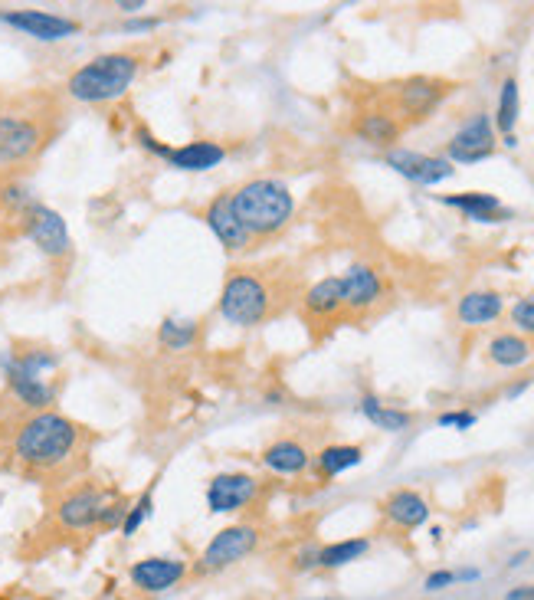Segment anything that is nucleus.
<instances>
[{
    "instance_id": "obj_28",
    "label": "nucleus",
    "mask_w": 534,
    "mask_h": 600,
    "mask_svg": "<svg viewBox=\"0 0 534 600\" xmlns=\"http://www.w3.org/2000/svg\"><path fill=\"white\" fill-rule=\"evenodd\" d=\"M367 548H371V541L367 538H344V541H335V545H325L322 551H318V568H325V571L344 568V564L364 558Z\"/></svg>"
},
{
    "instance_id": "obj_15",
    "label": "nucleus",
    "mask_w": 534,
    "mask_h": 600,
    "mask_svg": "<svg viewBox=\"0 0 534 600\" xmlns=\"http://www.w3.org/2000/svg\"><path fill=\"white\" fill-rule=\"evenodd\" d=\"M387 164L394 168L397 174H403L407 181L413 184H423V187H433L439 181L453 178V164L446 158H433V155H420V151H407V148H394L387 155Z\"/></svg>"
},
{
    "instance_id": "obj_35",
    "label": "nucleus",
    "mask_w": 534,
    "mask_h": 600,
    "mask_svg": "<svg viewBox=\"0 0 534 600\" xmlns=\"http://www.w3.org/2000/svg\"><path fill=\"white\" fill-rule=\"evenodd\" d=\"M449 584H456V571H433L423 587L426 591H446Z\"/></svg>"
},
{
    "instance_id": "obj_4",
    "label": "nucleus",
    "mask_w": 534,
    "mask_h": 600,
    "mask_svg": "<svg viewBox=\"0 0 534 600\" xmlns=\"http://www.w3.org/2000/svg\"><path fill=\"white\" fill-rule=\"evenodd\" d=\"M276 312V292H272L269 279L259 269H236L230 279L223 282L220 292V315L236 328H253L263 325L269 315Z\"/></svg>"
},
{
    "instance_id": "obj_26",
    "label": "nucleus",
    "mask_w": 534,
    "mask_h": 600,
    "mask_svg": "<svg viewBox=\"0 0 534 600\" xmlns=\"http://www.w3.org/2000/svg\"><path fill=\"white\" fill-rule=\"evenodd\" d=\"M361 414L374 423V427H381V430H387V433H403L413 423V417L407 414V410H397V407H387V404H381L374 394H367V397H361Z\"/></svg>"
},
{
    "instance_id": "obj_32",
    "label": "nucleus",
    "mask_w": 534,
    "mask_h": 600,
    "mask_svg": "<svg viewBox=\"0 0 534 600\" xmlns=\"http://www.w3.org/2000/svg\"><path fill=\"white\" fill-rule=\"evenodd\" d=\"M512 325L518 328L521 335H534V296H525V299L515 302Z\"/></svg>"
},
{
    "instance_id": "obj_13",
    "label": "nucleus",
    "mask_w": 534,
    "mask_h": 600,
    "mask_svg": "<svg viewBox=\"0 0 534 600\" xmlns=\"http://www.w3.org/2000/svg\"><path fill=\"white\" fill-rule=\"evenodd\" d=\"M259 496V479L249 473H220L207 486V509L213 515H230L246 509Z\"/></svg>"
},
{
    "instance_id": "obj_18",
    "label": "nucleus",
    "mask_w": 534,
    "mask_h": 600,
    "mask_svg": "<svg viewBox=\"0 0 534 600\" xmlns=\"http://www.w3.org/2000/svg\"><path fill=\"white\" fill-rule=\"evenodd\" d=\"M381 509L387 515V522L403 528V532H413V528H420L426 519H430V505H426V499L420 496V492H413V489L390 492Z\"/></svg>"
},
{
    "instance_id": "obj_1",
    "label": "nucleus",
    "mask_w": 534,
    "mask_h": 600,
    "mask_svg": "<svg viewBox=\"0 0 534 600\" xmlns=\"http://www.w3.org/2000/svg\"><path fill=\"white\" fill-rule=\"evenodd\" d=\"M82 443V427L56 410H37L27 420H20L14 433V456L20 466L53 473L76 456Z\"/></svg>"
},
{
    "instance_id": "obj_11",
    "label": "nucleus",
    "mask_w": 534,
    "mask_h": 600,
    "mask_svg": "<svg viewBox=\"0 0 534 600\" xmlns=\"http://www.w3.org/2000/svg\"><path fill=\"white\" fill-rule=\"evenodd\" d=\"M495 155V125L485 112L472 115V119L449 138L446 145V161L449 164H479Z\"/></svg>"
},
{
    "instance_id": "obj_14",
    "label": "nucleus",
    "mask_w": 534,
    "mask_h": 600,
    "mask_svg": "<svg viewBox=\"0 0 534 600\" xmlns=\"http://www.w3.org/2000/svg\"><path fill=\"white\" fill-rule=\"evenodd\" d=\"M187 578V561L181 558H141L128 568V581L141 594H164Z\"/></svg>"
},
{
    "instance_id": "obj_36",
    "label": "nucleus",
    "mask_w": 534,
    "mask_h": 600,
    "mask_svg": "<svg viewBox=\"0 0 534 600\" xmlns=\"http://www.w3.org/2000/svg\"><path fill=\"white\" fill-rule=\"evenodd\" d=\"M138 141H141V148H148V151H154V155H158V158H168V145H161V141L158 138H151L148 132H145V128H141V132H138Z\"/></svg>"
},
{
    "instance_id": "obj_30",
    "label": "nucleus",
    "mask_w": 534,
    "mask_h": 600,
    "mask_svg": "<svg viewBox=\"0 0 534 600\" xmlns=\"http://www.w3.org/2000/svg\"><path fill=\"white\" fill-rule=\"evenodd\" d=\"M158 341L161 348L168 351H184L197 341V322H177V319H164L158 328Z\"/></svg>"
},
{
    "instance_id": "obj_6",
    "label": "nucleus",
    "mask_w": 534,
    "mask_h": 600,
    "mask_svg": "<svg viewBox=\"0 0 534 600\" xmlns=\"http://www.w3.org/2000/svg\"><path fill=\"white\" fill-rule=\"evenodd\" d=\"M46 125L30 112H0V168L27 164L46 145Z\"/></svg>"
},
{
    "instance_id": "obj_21",
    "label": "nucleus",
    "mask_w": 534,
    "mask_h": 600,
    "mask_svg": "<svg viewBox=\"0 0 534 600\" xmlns=\"http://www.w3.org/2000/svg\"><path fill=\"white\" fill-rule=\"evenodd\" d=\"M223 158H227V148L217 145V141H187L181 148H171L164 161L177 171H210Z\"/></svg>"
},
{
    "instance_id": "obj_25",
    "label": "nucleus",
    "mask_w": 534,
    "mask_h": 600,
    "mask_svg": "<svg viewBox=\"0 0 534 600\" xmlns=\"http://www.w3.org/2000/svg\"><path fill=\"white\" fill-rule=\"evenodd\" d=\"M528 358H531V341L515 332L495 335L489 341V361L498 364V368H518V364H525Z\"/></svg>"
},
{
    "instance_id": "obj_12",
    "label": "nucleus",
    "mask_w": 534,
    "mask_h": 600,
    "mask_svg": "<svg viewBox=\"0 0 534 600\" xmlns=\"http://www.w3.org/2000/svg\"><path fill=\"white\" fill-rule=\"evenodd\" d=\"M0 23L20 30L23 37H33L40 43H59L79 33V23L69 17L50 14V10H0Z\"/></svg>"
},
{
    "instance_id": "obj_2",
    "label": "nucleus",
    "mask_w": 534,
    "mask_h": 600,
    "mask_svg": "<svg viewBox=\"0 0 534 600\" xmlns=\"http://www.w3.org/2000/svg\"><path fill=\"white\" fill-rule=\"evenodd\" d=\"M141 73V56L132 50H115V53H102L96 60L82 63L73 76L66 79V92L69 99H76L82 105H105L122 99L132 82Z\"/></svg>"
},
{
    "instance_id": "obj_8",
    "label": "nucleus",
    "mask_w": 534,
    "mask_h": 600,
    "mask_svg": "<svg viewBox=\"0 0 534 600\" xmlns=\"http://www.w3.org/2000/svg\"><path fill=\"white\" fill-rule=\"evenodd\" d=\"M20 220H23V233H27L33 246H37L43 256H50V260H63V256H69V250H73L66 220H63V214H56L53 207L33 200Z\"/></svg>"
},
{
    "instance_id": "obj_27",
    "label": "nucleus",
    "mask_w": 534,
    "mask_h": 600,
    "mask_svg": "<svg viewBox=\"0 0 534 600\" xmlns=\"http://www.w3.org/2000/svg\"><path fill=\"white\" fill-rule=\"evenodd\" d=\"M364 460V450L361 446H351V443H335V446H325L322 453L315 456L318 469H322V476H341L344 469H354L361 466Z\"/></svg>"
},
{
    "instance_id": "obj_3",
    "label": "nucleus",
    "mask_w": 534,
    "mask_h": 600,
    "mask_svg": "<svg viewBox=\"0 0 534 600\" xmlns=\"http://www.w3.org/2000/svg\"><path fill=\"white\" fill-rule=\"evenodd\" d=\"M230 207L249 237H272V233L286 230V223L292 220L295 197L289 194L286 184L272 178H256L236 187L230 194Z\"/></svg>"
},
{
    "instance_id": "obj_24",
    "label": "nucleus",
    "mask_w": 534,
    "mask_h": 600,
    "mask_svg": "<svg viewBox=\"0 0 534 600\" xmlns=\"http://www.w3.org/2000/svg\"><path fill=\"white\" fill-rule=\"evenodd\" d=\"M354 132H358L364 141H371V145L387 148L400 138L403 125L397 115H390V112H364V115H358V122H354Z\"/></svg>"
},
{
    "instance_id": "obj_34",
    "label": "nucleus",
    "mask_w": 534,
    "mask_h": 600,
    "mask_svg": "<svg viewBox=\"0 0 534 600\" xmlns=\"http://www.w3.org/2000/svg\"><path fill=\"white\" fill-rule=\"evenodd\" d=\"M318 551H322V548H315V545L299 548L292 555V568L295 571H312V568H318Z\"/></svg>"
},
{
    "instance_id": "obj_39",
    "label": "nucleus",
    "mask_w": 534,
    "mask_h": 600,
    "mask_svg": "<svg viewBox=\"0 0 534 600\" xmlns=\"http://www.w3.org/2000/svg\"><path fill=\"white\" fill-rule=\"evenodd\" d=\"M118 10H125V14H138V10H145V0H122Z\"/></svg>"
},
{
    "instance_id": "obj_40",
    "label": "nucleus",
    "mask_w": 534,
    "mask_h": 600,
    "mask_svg": "<svg viewBox=\"0 0 534 600\" xmlns=\"http://www.w3.org/2000/svg\"><path fill=\"white\" fill-rule=\"evenodd\" d=\"M479 571L476 568H466V571H456V581H476Z\"/></svg>"
},
{
    "instance_id": "obj_38",
    "label": "nucleus",
    "mask_w": 534,
    "mask_h": 600,
    "mask_svg": "<svg viewBox=\"0 0 534 600\" xmlns=\"http://www.w3.org/2000/svg\"><path fill=\"white\" fill-rule=\"evenodd\" d=\"M154 27H158V20H132V23H125L128 33H148Z\"/></svg>"
},
{
    "instance_id": "obj_29",
    "label": "nucleus",
    "mask_w": 534,
    "mask_h": 600,
    "mask_svg": "<svg viewBox=\"0 0 534 600\" xmlns=\"http://www.w3.org/2000/svg\"><path fill=\"white\" fill-rule=\"evenodd\" d=\"M518 79L508 76L502 82V92H498V109H495V128L502 132L505 138L515 135V122H518Z\"/></svg>"
},
{
    "instance_id": "obj_33",
    "label": "nucleus",
    "mask_w": 534,
    "mask_h": 600,
    "mask_svg": "<svg viewBox=\"0 0 534 600\" xmlns=\"http://www.w3.org/2000/svg\"><path fill=\"white\" fill-rule=\"evenodd\" d=\"M476 423V414L472 410H449V414L439 417V427H456V430H469Z\"/></svg>"
},
{
    "instance_id": "obj_9",
    "label": "nucleus",
    "mask_w": 534,
    "mask_h": 600,
    "mask_svg": "<svg viewBox=\"0 0 534 600\" xmlns=\"http://www.w3.org/2000/svg\"><path fill=\"white\" fill-rule=\"evenodd\" d=\"M449 96V82L433 76H410L394 89L397 112L407 122H423L439 109V102Z\"/></svg>"
},
{
    "instance_id": "obj_16",
    "label": "nucleus",
    "mask_w": 534,
    "mask_h": 600,
    "mask_svg": "<svg viewBox=\"0 0 534 600\" xmlns=\"http://www.w3.org/2000/svg\"><path fill=\"white\" fill-rule=\"evenodd\" d=\"M204 220H207V227L213 230V237L220 240V246L227 253H243V250H249V243H253V237H249L246 227L233 214L230 194H217V197H213L210 204H207V210H204Z\"/></svg>"
},
{
    "instance_id": "obj_31",
    "label": "nucleus",
    "mask_w": 534,
    "mask_h": 600,
    "mask_svg": "<svg viewBox=\"0 0 534 600\" xmlns=\"http://www.w3.org/2000/svg\"><path fill=\"white\" fill-rule=\"evenodd\" d=\"M151 509H154V482H151V486H148L145 492H141L138 502L128 505V515H125V522H122V535H125V538L138 535V528L151 519Z\"/></svg>"
},
{
    "instance_id": "obj_19",
    "label": "nucleus",
    "mask_w": 534,
    "mask_h": 600,
    "mask_svg": "<svg viewBox=\"0 0 534 600\" xmlns=\"http://www.w3.org/2000/svg\"><path fill=\"white\" fill-rule=\"evenodd\" d=\"M259 463L276 476H299L308 469V463H312V453H308L299 440H276L263 450Z\"/></svg>"
},
{
    "instance_id": "obj_37",
    "label": "nucleus",
    "mask_w": 534,
    "mask_h": 600,
    "mask_svg": "<svg viewBox=\"0 0 534 600\" xmlns=\"http://www.w3.org/2000/svg\"><path fill=\"white\" fill-rule=\"evenodd\" d=\"M505 600H534V584H518L505 594Z\"/></svg>"
},
{
    "instance_id": "obj_20",
    "label": "nucleus",
    "mask_w": 534,
    "mask_h": 600,
    "mask_svg": "<svg viewBox=\"0 0 534 600\" xmlns=\"http://www.w3.org/2000/svg\"><path fill=\"white\" fill-rule=\"evenodd\" d=\"M302 309L308 319H335V315L344 309V296H341V276H328V279H318L315 286L305 289L302 296Z\"/></svg>"
},
{
    "instance_id": "obj_17",
    "label": "nucleus",
    "mask_w": 534,
    "mask_h": 600,
    "mask_svg": "<svg viewBox=\"0 0 534 600\" xmlns=\"http://www.w3.org/2000/svg\"><path fill=\"white\" fill-rule=\"evenodd\" d=\"M341 296H344V309L348 312H367L374 309L384 296V282L381 273L371 266H351L348 273L341 276Z\"/></svg>"
},
{
    "instance_id": "obj_41",
    "label": "nucleus",
    "mask_w": 534,
    "mask_h": 600,
    "mask_svg": "<svg viewBox=\"0 0 534 600\" xmlns=\"http://www.w3.org/2000/svg\"><path fill=\"white\" fill-rule=\"evenodd\" d=\"M525 561H528V551H518V555L508 561V564H512V568H518V564H525Z\"/></svg>"
},
{
    "instance_id": "obj_22",
    "label": "nucleus",
    "mask_w": 534,
    "mask_h": 600,
    "mask_svg": "<svg viewBox=\"0 0 534 600\" xmlns=\"http://www.w3.org/2000/svg\"><path fill=\"white\" fill-rule=\"evenodd\" d=\"M505 312V299L498 296L492 289H476V292H466L456 305V315L462 325H489L495 322L498 315Z\"/></svg>"
},
{
    "instance_id": "obj_10",
    "label": "nucleus",
    "mask_w": 534,
    "mask_h": 600,
    "mask_svg": "<svg viewBox=\"0 0 534 600\" xmlns=\"http://www.w3.org/2000/svg\"><path fill=\"white\" fill-rule=\"evenodd\" d=\"M109 499L112 492L99 486H79L56 502V519L66 532H92V528H99V515Z\"/></svg>"
},
{
    "instance_id": "obj_7",
    "label": "nucleus",
    "mask_w": 534,
    "mask_h": 600,
    "mask_svg": "<svg viewBox=\"0 0 534 600\" xmlns=\"http://www.w3.org/2000/svg\"><path fill=\"white\" fill-rule=\"evenodd\" d=\"M259 541H263V532H259V525H253V522H236V525L220 528V532L207 541L204 555H200V571L230 568V564L253 555L259 548Z\"/></svg>"
},
{
    "instance_id": "obj_5",
    "label": "nucleus",
    "mask_w": 534,
    "mask_h": 600,
    "mask_svg": "<svg viewBox=\"0 0 534 600\" xmlns=\"http://www.w3.org/2000/svg\"><path fill=\"white\" fill-rule=\"evenodd\" d=\"M56 364L59 358L53 351H27V355L4 358L7 387L33 414H37V410H50V404L56 400V387L46 381V371H53Z\"/></svg>"
},
{
    "instance_id": "obj_23",
    "label": "nucleus",
    "mask_w": 534,
    "mask_h": 600,
    "mask_svg": "<svg viewBox=\"0 0 534 600\" xmlns=\"http://www.w3.org/2000/svg\"><path fill=\"white\" fill-rule=\"evenodd\" d=\"M443 204L462 210L469 220H479V223H498V220L508 217V210L502 207V200H498L495 194H479V191L449 194V197H443Z\"/></svg>"
},
{
    "instance_id": "obj_42",
    "label": "nucleus",
    "mask_w": 534,
    "mask_h": 600,
    "mask_svg": "<svg viewBox=\"0 0 534 600\" xmlns=\"http://www.w3.org/2000/svg\"><path fill=\"white\" fill-rule=\"evenodd\" d=\"M318 600H335V597H318Z\"/></svg>"
}]
</instances>
